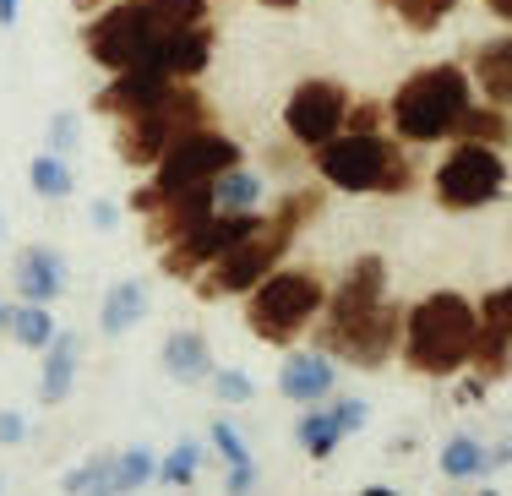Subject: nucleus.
Listing matches in <instances>:
<instances>
[{
  "instance_id": "5701e85b",
  "label": "nucleus",
  "mask_w": 512,
  "mask_h": 496,
  "mask_svg": "<svg viewBox=\"0 0 512 496\" xmlns=\"http://www.w3.org/2000/svg\"><path fill=\"white\" fill-rule=\"evenodd\" d=\"M442 475L447 480H480V475H491V447H485L480 437H447V447H442Z\"/></svg>"
},
{
  "instance_id": "4c0bfd02",
  "label": "nucleus",
  "mask_w": 512,
  "mask_h": 496,
  "mask_svg": "<svg viewBox=\"0 0 512 496\" xmlns=\"http://www.w3.org/2000/svg\"><path fill=\"white\" fill-rule=\"evenodd\" d=\"M485 6H491V17H502L507 28H512V0H485Z\"/></svg>"
},
{
  "instance_id": "f704fd0d",
  "label": "nucleus",
  "mask_w": 512,
  "mask_h": 496,
  "mask_svg": "<svg viewBox=\"0 0 512 496\" xmlns=\"http://www.w3.org/2000/svg\"><path fill=\"white\" fill-rule=\"evenodd\" d=\"M22 437H28V420H22L17 409H0V442H6V447H17Z\"/></svg>"
},
{
  "instance_id": "72a5a7b5",
  "label": "nucleus",
  "mask_w": 512,
  "mask_h": 496,
  "mask_svg": "<svg viewBox=\"0 0 512 496\" xmlns=\"http://www.w3.org/2000/svg\"><path fill=\"white\" fill-rule=\"evenodd\" d=\"M327 409H333V420H338L344 437H360L365 420H371V404H365V398H338V404H327Z\"/></svg>"
},
{
  "instance_id": "c756f323",
  "label": "nucleus",
  "mask_w": 512,
  "mask_h": 496,
  "mask_svg": "<svg viewBox=\"0 0 512 496\" xmlns=\"http://www.w3.org/2000/svg\"><path fill=\"white\" fill-rule=\"evenodd\" d=\"M153 480H158V458H153L142 442H137V447H126V453H115V491H120V496L153 486Z\"/></svg>"
},
{
  "instance_id": "f03ea898",
  "label": "nucleus",
  "mask_w": 512,
  "mask_h": 496,
  "mask_svg": "<svg viewBox=\"0 0 512 496\" xmlns=\"http://www.w3.org/2000/svg\"><path fill=\"white\" fill-rule=\"evenodd\" d=\"M316 213H322V191H289V197L278 202L273 213H262V224H256L235 251H224L213 268H202L197 278H191V284H197V295H202V300L251 295V289L289 257L295 235L316 219Z\"/></svg>"
},
{
  "instance_id": "4468645a",
  "label": "nucleus",
  "mask_w": 512,
  "mask_h": 496,
  "mask_svg": "<svg viewBox=\"0 0 512 496\" xmlns=\"http://www.w3.org/2000/svg\"><path fill=\"white\" fill-rule=\"evenodd\" d=\"M382 300H387V262L382 257H355L344 268V278L333 284L322 317L327 322H349V317H360V311L382 306Z\"/></svg>"
},
{
  "instance_id": "412c9836",
  "label": "nucleus",
  "mask_w": 512,
  "mask_h": 496,
  "mask_svg": "<svg viewBox=\"0 0 512 496\" xmlns=\"http://www.w3.org/2000/svg\"><path fill=\"white\" fill-rule=\"evenodd\" d=\"M142 317H148V289H142L137 278H120V284H109V289H104L99 328H104L109 338H126Z\"/></svg>"
},
{
  "instance_id": "f3484780",
  "label": "nucleus",
  "mask_w": 512,
  "mask_h": 496,
  "mask_svg": "<svg viewBox=\"0 0 512 496\" xmlns=\"http://www.w3.org/2000/svg\"><path fill=\"white\" fill-rule=\"evenodd\" d=\"M11 284H17L22 300L50 306V300L66 295V262H60V251H50V246H28L17 257V268H11Z\"/></svg>"
},
{
  "instance_id": "473e14b6",
  "label": "nucleus",
  "mask_w": 512,
  "mask_h": 496,
  "mask_svg": "<svg viewBox=\"0 0 512 496\" xmlns=\"http://www.w3.org/2000/svg\"><path fill=\"white\" fill-rule=\"evenodd\" d=\"M77 142H82V120L71 115V110H60V115L50 120V153L71 159V153H77Z\"/></svg>"
},
{
  "instance_id": "2f4dec72",
  "label": "nucleus",
  "mask_w": 512,
  "mask_h": 496,
  "mask_svg": "<svg viewBox=\"0 0 512 496\" xmlns=\"http://www.w3.org/2000/svg\"><path fill=\"white\" fill-rule=\"evenodd\" d=\"M207 387H213V398H224V404H251V398H256L251 371H240V366H213Z\"/></svg>"
},
{
  "instance_id": "ea45409f",
  "label": "nucleus",
  "mask_w": 512,
  "mask_h": 496,
  "mask_svg": "<svg viewBox=\"0 0 512 496\" xmlns=\"http://www.w3.org/2000/svg\"><path fill=\"white\" fill-rule=\"evenodd\" d=\"M360 496H398V491H393V486H365Z\"/></svg>"
},
{
  "instance_id": "393cba45",
  "label": "nucleus",
  "mask_w": 512,
  "mask_h": 496,
  "mask_svg": "<svg viewBox=\"0 0 512 496\" xmlns=\"http://www.w3.org/2000/svg\"><path fill=\"white\" fill-rule=\"evenodd\" d=\"M6 333L17 338L22 349H39V355H44V349H50V338H55L60 328H55L50 306H33V300H22V306L6 311Z\"/></svg>"
},
{
  "instance_id": "58836bf2",
  "label": "nucleus",
  "mask_w": 512,
  "mask_h": 496,
  "mask_svg": "<svg viewBox=\"0 0 512 496\" xmlns=\"http://www.w3.org/2000/svg\"><path fill=\"white\" fill-rule=\"evenodd\" d=\"M262 6H273V11H295L300 0H262Z\"/></svg>"
},
{
  "instance_id": "e433bc0d",
  "label": "nucleus",
  "mask_w": 512,
  "mask_h": 496,
  "mask_svg": "<svg viewBox=\"0 0 512 496\" xmlns=\"http://www.w3.org/2000/svg\"><path fill=\"white\" fill-rule=\"evenodd\" d=\"M17 11H22V0H0V28H17Z\"/></svg>"
},
{
  "instance_id": "0eeeda50",
  "label": "nucleus",
  "mask_w": 512,
  "mask_h": 496,
  "mask_svg": "<svg viewBox=\"0 0 512 496\" xmlns=\"http://www.w3.org/2000/svg\"><path fill=\"white\" fill-rule=\"evenodd\" d=\"M235 164H246V148L218 126H197V131H186V137L169 142V153L148 169V186L131 191L126 208L137 213V219H148L153 202H164L169 191H186V186H197V180H213V175H224V169H235Z\"/></svg>"
},
{
  "instance_id": "2eb2a0df",
  "label": "nucleus",
  "mask_w": 512,
  "mask_h": 496,
  "mask_svg": "<svg viewBox=\"0 0 512 496\" xmlns=\"http://www.w3.org/2000/svg\"><path fill=\"white\" fill-rule=\"evenodd\" d=\"M207 60H213V28L197 22V28H180V33H169V39H158L142 66L158 71V77H169V82H197L207 71Z\"/></svg>"
},
{
  "instance_id": "4be33fe9",
  "label": "nucleus",
  "mask_w": 512,
  "mask_h": 496,
  "mask_svg": "<svg viewBox=\"0 0 512 496\" xmlns=\"http://www.w3.org/2000/svg\"><path fill=\"white\" fill-rule=\"evenodd\" d=\"M207 437H213V453L224 458V469H229V480H224L229 496H251L256 491V458H251L246 437H240L229 420H213V431H207Z\"/></svg>"
},
{
  "instance_id": "a211bd4d",
  "label": "nucleus",
  "mask_w": 512,
  "mask_h": 496,
  "mask_svg": "<svg viewBox=\"0 0 512 496\" xmlns=\"http://www.w3.org/2000/svg\"><path fill=\"white\" fill-rule=\"evenodd\" d=\"M469 77H474V93H480V99H491V104H502V110H512V33L474 44Z\"/></svg>"
},
{
  "instance_id": "7ed1b4c3",
  "label": "nucleus",
  "mask_w": 512,
  "mask_h": 496,
  "mask_svg": "<svg viewBox=\"0 0 512 496\" xmlns=\"http://www.w3.org/2000/svg\"><path fill=\"white\" fill-rule=\"evenodd\" d=\"M474 99H480V93H474L469 66H463V60H436V66H420L398 82V93L387 99V126H393V137L409 142V148L453 142L458 120L469 115Z\"/></svg>"
},
{
  "instance_id": "cd10ccee",
  "label": "nucleus",
  "mask_w": 512,
  "mask_h": 496,
  "mask_svg": "<svg viewBox=\"0 0 512 496\" xmlns=\"http://www.w3.org/2000/svg\"><path fill=\"white\" fill-rule=\"evenodd\" d=\"M28 186L39 191L44 202H66V197H71V186H77V180H71V164L60 159V153H50V148H44L39 159L28 164Z\"/></svg>"
},
{
  "instance_id": "423d86ee",
  "label": "nucleus",
  "mask_w": 512,
  "mask_h": 496,
  "mask_svg": "<svg viewBox=\"0 0 512 496\" xmlns=\"http://www.w3.org/2000/svg\"><path fill=\"white\" fill-rule=\"evenodd\" d=\"M322 311H327L322 273H311V268H273L246 295V328L262 338V344L289 349L316 317H322Z\"/></svg>"
},
{
  "instance_id": "9b49d317",
  "label": "nucleus",
  "mask_w": 512,
  "mask_h": 496,
  "mask_svg": "<svg viewBox=\"0 0 512 496\" xmlns=\"http://www.w3.org/2000/svg\"><path fill=\"white\" fill-rule=\"evenodd\" d=\"M322 349L333 360H344V366H360V371L387 366L404 349V311L393 300H382V306L360 311L349 322H322Z\"/></svg>"
},
{
  "instance_id": "a878e982",
  "label": "nucleus",
  "mask_w": 512,
  "mask_h": 496,
  "mask_svg": "<svg viewBox=\"0 0 512 496\" xmlns=\"http://www.w3.org/2000/svg\"><path fill=\"white\" fill-rule=\"evenodd\" d=\"M295 442H300V453H306V458H333L338 442H344V431H338L333 409L306 404V415H300V426H295Z\"/></svg>"
},
{
  "instance_id": "20e7f679",
  "label": "nucleus",
  "mask_w": 512,
  "mask_h": 496,
  "mask_svg": "<svg viewBox=\"0 0 512 496\" xmlns=\"http://www.w3.org/2000/svg\"><path fill=\"white\" fill-rule=\"evenodd\" d=\"M316 175L327 191H344V197H404L414 191V159L409 142H398L387 126L376 131H338L333 142L311 153Z\"/></svg>"
},
{
  "instance_id": "79ce46f5",
  "label": "nucleus",
  "mask_w": 512,
  "mask_h": 496,
  "mask_svg": "<svg viewBox=\"0 0 512 496\" xmlns=\"http://www.w3.org/2000/svg\"><path fill=\"white\" fill-rule=\"evenodd\" d=\"M480 496H496V491H480Z\"/></svg>"
},
{
  "instance_id": "f257e3e1",
  "label": "nucleus",
  "mask_w": 512,
  "mask_h": 496,
  "mask_svg": "<svg viewBox=\"0 0 512 496\" xmlns=\"http://www.w3.org/2000/svg\"><path fill=\"white\" fill-rule=\"evenodd\" d=\"M207 22V0H109L82 28V50L104 71H131L153 55L158 39Z\"/></svg>"
},
{
  "instance_id": "6ab92c4d",
  "label": "nucleus",
  "mask_w": 512,
  "mask_h": 496,
  "mask_svg": "<svg viewBox=\"0 0 512 496\" xmlns=\"http://www.w3.org/2000/svg\"><path fill=\"white\" fill-rule=\"evenodd\" d=\"M77 366H82V333H55L50 349H44V366H39L44 404H66L71 387H77Z\"/></svg>"
},
{
  "instance_id": "39448f33",
  "label": "nucleus",
  "mask_w": 512,
  "mask_h": 496,
  "mask_svg": "<svg viewBox=\"0 0 512 496\" xmlns=\"http://www.w3.org/2000/svg\"><path fill=\"white\" fill-rule=\"evenodd\" d=\"M474 338H480V306L458 289H431L404 311V366L420 377H458L474 360Z\"/></svg>"
},
{
  "instance_id": "aec40b11",
  "label": "nucleus",
  "mask_w": 512,
  "mask_h": 496,
  "mask_svg": "<svg viewBox=\"0 0 512 496\" xmlns=\"http://www.w3.org/2000/svg\"><path fill=\"white\" fill-rule=\"evenodd\" d=\"M164 371L175 382H207L213 377V349H207V338L202 333H191V328H180V333H169L164 338Z\"/></svg>"
},
{
  "instance_id": "f8f14e48",
  "label": "nucleus",
  "mask_w": 512,
  "mask_h": 496,
  "mask_svg": "<svg viewBox=\"0 0 512 496\" xmlns=\"http://www.w3.org/2000/svg\"><path fill=\"white\" fill-rule=\"evenodd\" d=\"M349 104H355V93H349L344 82H333V77H306V82H300V88L284 99V137L295 142V148L316 153L322 142H333L338 131H344Z\"/></svg>"
},
{
  "instance_id": "7c9ffc66",
  "label": "nucleus",
  "mask_w": 512,
  "mask_h": 496,
  "mask_svg": "<svg viewBox=\"0 0 512 496\" xmlns=\"http://www.w3.org/2000/svg\"><path fill=\"white\" fill-rule=\"evenodd\" d=\"M197 469H202V442L197 437L175 442L158 458V480H164V486H197Z\"/></svg>"
},
{
  "instance_id": "c9c22d12",
  "label": "nucleus",
  "mask_w": 512,
  "mask_h": 496,
  "mask_svg": "<svg viewBox=\"0 0 512 496\" xmlns=\"http://www.w3.org/2000/svg\"><path fill=\"white\" fill-rule=\"evenodd\" d=\"M93 229H99V235H109V229H120V202H93Z\"/></svg>"
},
{
  "instance_id": "c85d7f7f",
  "label": "nucleus",
  "mask_w": 512,
  "mask_h": 496,
  "mask_svg": "<svg viewBox=\"0 0 512 496\" xmlns=\"http://www.w3.org/2000/svg\"><path fill=\"white\" fill-rule=\"evenodd\" d=\"M382 6L393 11L409 33H436L458 11V0H382Z\"/></svg>"
},
{
  "instance_id": "bb28decb",
  "label": "nucleus",
  "mask_w": 512,
  "mask_h": 496,
  "mask_svg": "<svg viewBox=\"0 0 512 496\" xmlns=\"http://www.w3.org/2000/svg\"><path fill=\"white\" fill-rule=\"evenodd\" d=\"M60 486H66V496H120V491H115V453L82 458V464L71 469Z\"/></svg>"
},
{
  "instance_id": "b1692460",
  "label": "nucleus",
  "mask_w": 512,
  "mask_h": 496,
  "mask_svg": "<svg viewBox=\"0 0 512 496\" xmlns=\"http://www.w3.org/2000/svg\"><path fill=\"white\" fill-rule=\"evenodd\" d=\"M458 137L502 148V142H512V110H502V104H491V99H474L469 115L458 120Z\"/></svg>"
},
{
  "instance_id": "1a4fd4ad",
  "label": "nucleus",
  "mask_w": 512,
  "mask_h": 496,
  "mask_svg": "<svg viewBox=\"0 0 512 496\" xmlns=\"http://www.w3.org/2000/svg\"><path fill=\"white\" fill-rule=\"evenodd\" d=\"M431 191H436V202H442L447 213H474V208L502 202V191H507V159H502V148L453 137V148H447L442 164L431 169Z\"/></svg>"
},
{
  "instance_id": "6e6552de",
  "label": "nucleus",
  "mask_w": 512,
  "mask_h": 496,
  "mask_svg": "<svg viewBox=\"0 0 512 496\" xmlns=\"http://www.w3.org/2000/svg\"><path fill=\"white\" fill-rule=\"evenodd\" d=\"M197 126H213V110H207V99L191 88V82H180V93L164 99L158 110L115 120V159L131 164V169H153L169 153V142L186 137V131H197Z\"/></svg>"
},
{
  "instance_id": "dca6fc26",
  "label": "nucleus",
  "mask_w": 512,
  "mask_h": 496,
  "mask_svg": "<svg viewBox=\"0 0 512 496\" xmlns=\"http://www.w3.org/2000/svg\"><path fill=\"white\" fill-rule=\"evenodd\" d=\"M338 371H333V355H316V349H289L284 366H278V393L295 398V404H322L333 393Z\"/></svg>"
},
{
  "instance_id": "9d476101",
  "label": "nucleus",
  "mask_w": 512,
  "mask_h": 496,
  "mask_svg": "<svg viewBox=\"0 0 512 496\" xmlns=\"http://www.w3.org/2000/svg\"><path fill=\"white\" fill-rule=\"evenodd\" d=\"M256 224H262V208L207 213L202 224L180 229L175 240H164V246H158V273H164V278H197L202 268H213L224 251H235Z\"/></svg>"
},
{
  "instance_id": "ddd939ff",
  "label": "nucleus",
  "mask_w": 512,
  "mask_h": 496,
  "mask_svg": "<svg viewBox=\"0 0 512 496\" xmlns=\"http://www.w3.org/2000/svg\"><path fill=\"white\" fill-rule=\"evenodd\" d=\"M180 82L158 77L148 66H131V71H109V82L99 88V99H93V110L109 115V120H131V115H148L158 110L164 99H175Z\"/></svg>"
},
{
  "instance_id": "a19ab883",
  "label": "nucleus",
  "mask_w": 512,
  "mask_h": 496,
  "mask_svg": "<svg viewBox=\"0 0 512 496\" xmlns=\"http://www.w3.org/2000/svg\"><path fill=\"white\" fill-rule=\"evenodd\" d=\"M0 328H6V306H0Z\"/></svg>"
}]
</instances>
